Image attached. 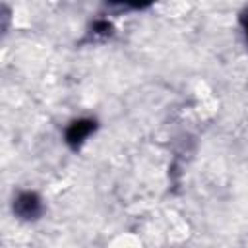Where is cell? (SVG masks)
<instances>
[{
    "label": "cell",
    "mask_w": 248,
    "mask_h": 248,
    "mask_svg": "<svg viewBox=\"0 0 248 248\" xmlns=\"http://www.w3.org/2000/svg\"><path fill=\"white\" fill-rule=\"evenodd\" d=\"M12 211L21 221H37L43 215V200L37 192L21 190L14 196Z\"/></svg>",
    "instance_id": "obj_1"
},
{
    "label": "cell",
    "mask_w": 248,
    "mask_h": 248,
    "mask_svg": "<svg viewBox=\"0 0 248 248\" xmlns=\"http://www.w3.org/2000/svg\"><path fill=\"white\" fill-rule=\"evenodd\" d=\"M112 31H114V27H112V23H110L108 19H95L93 25H91V33H93L95 37L107 39V37L112 35Z\"/></svg>",
    "instance_id": "obj_3"
},
{
    "label": "cell",
    "mask_w": 248,
    "mask_h": 248,
    "mask_svg": "<svg viewBox=\"0 0 248 248\" xmlns=\"http://www.w3.org/2000/svg\"><path fill=\"white\" fill-rule=\"evenodd\" d=\"M240 23H242L244 33H246V37H248V10H244V12H242V16H240Z\"/></svg>",
    "instance_id": "obj_4"
},
{
    "label": "cell",
    "mask_w": 248,
    "mask_h": 248,
    "mask_svg": "<svg viewBox=\"0 0 248 248\" xmlns=\"http://www.w3.org/2000/svg\"><path fill=\"white\" fill-rule=\"evenodd\" d=\"M97 130V120L95 118H78L72 120L66 130H64V141L72 151L81 149V145L91 138V134H95Z\"/></svg>",
    "instance_id": "obj_2"
}]
</instances>
